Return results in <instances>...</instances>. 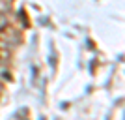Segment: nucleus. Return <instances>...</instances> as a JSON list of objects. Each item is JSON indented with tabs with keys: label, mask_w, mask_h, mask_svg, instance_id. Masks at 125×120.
Returning a JSON list of instances; mask_svg holds the SVG:
<instances>
[{
	"label": "nucleus",
	"mask_w": 125,
	"mask_h": 120,
	"mask_svg": "<svg viewBox=\"0 0 125 120\" xmlns=\"http://www.w3.org/2000/svg\"><path fill=\"white\" fill-rule=\"evenodd\" d=\"M2 23H4V17H2V13H0V25H2Z\"/></svg>",
	"instance_id": "3"
},
{
	"label": "nucleus",
	"mask_w": 125,
	"mask_h": 120,
	"mask_svg": "<svg viewBox=\"0 0 125 120\" xmlns=\"http://www.w3.org/2000/svg\"><path fill=\"white\" fill-rule=\"evenodd\" d=\"M4 56H8V53H2V51H0V58H4Z\"/></svg>",
	"instance_id": "2"
},
{
	"label": "nucleus",
	"mask_w": 125,
	"mask_h": 120,
	"mask_svg": "<svg viewBox=\"0 0 125 120\" xmlns=\"http://www.w3.org/2000/svg\"><path fill=\"white\" fill-rule=\"evenodd\" d=\"M10 38H11V28H8V26L0 28V45H4Z\"/></svg>",
	"instance_id": "1"
}]
</instances>
